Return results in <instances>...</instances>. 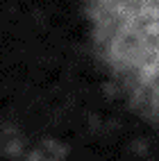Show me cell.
<instances>
[{"label":"cell","instance_id":"1","mask_svg":"<svg viewBox=\"0 0 159 161\" xmlns=\"http://www.w3.org/2000/svg\"><path fill=\"white\" fill-rule=\"evenodd\" d=\"M91 16L109 66L159 102V0H91Z\"/></svg>","mask_w":159,"mask_h":161}]
</instances>
